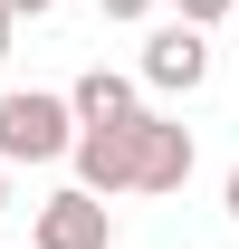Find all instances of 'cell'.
<instances>
[{
    "label": "cell",
    "instance_id": "cell-1",
    "mask_svg": "<svg viewBox=\"0 0 239 249\" xmlns=\"http://www.w3.org/2000/svg\"><path fill=\"white\" fill-rule=\"evenodd\" d=\"M77 154V106L48 87H0V163H67Z\"/></svg>",
    "mask_w": 239,
    "mask_h": 249
},
{
    "label": "cell",
    "instance_id": "cell-2",
    "mask_svg": "<svg viewBox=\"0 0 239 249\" xmlns=\"http://www.w3.org/2000/svg\"><path fill=\"white\" fill-rule=\"evenodd\" d=\"M134 77H144V96H201V87H210V29H201V19H163V29H144Z\"/></svg>",
    "mask_w": 239,
    "mask_h": 249
},
{
    "label": "cell",
    "instance_id": "cell-3",
    "mask_svg": "<svg viewBox=\"0 0 239 249\" xmlns=\"http://www.w3.org/2000/svg\"><path fill=\"white\" fill-rule=\"evenodd\" d=\"M29 249H115V211H105V192H86V182L48 192V201L29 211Z\"/></svg>",
    "mask_w": 239,
    "mask_h": 249
},
{
    "label": "cell",
    "instance_id": "cell-4",
    "mask_svg": "<svg viewBox=\"0 0 239 249\" xmlns=\"http://www.w3.org/2000/svg\"><path fill=\"white\" fill-rule=\"evenodd\" d=\"M191 182V124H172V115H134V192H182Z\"/></svg>",
    "mask_w": 239,
    "mask_h": 249
},
{
    "label": "cell",
    "instance_id": "cell-5",
    "mask_svg": "<svg viewBox=\"0 0 239 249\" xmlns=\"http://www.w3.org/2000/svg\"><path fill=\"white\" fill-rule=\"evenodd\" d=\"M77 182L86 192H105V201H115V192H134V124H77Z\"/></svg>",
    "mask_w": 239,
    "mask_h": 249
},
{
    "label": "cell",
    "instance_id": "cell-6",
    "mask_svg": "<svg viewBox=\"0 0 239 249\" xmlns=\"http://www.w3.org/2000/svg\"><path fill=\"white\" fill-rule=\"evenodd\" d=\"M77 124H134L144 115V77H124V67H86L77 87H67Z\"/></svg>",
    "mask_w": 239,
    "mask_h": 249
},
{
    "label": "cell",
    "instance_id": "cell-7",
    "mask_svg": "<svg viewBox=\"0 0 239 249\" xmlns=\"http://www.w3.org/2000/svg\"><path fill=\"white\" fill-rule=\"evenodd\" d=\"M163 10H172V19H201V29H220V19H230L239 0H163Z\"/></svg>",
    "mask_w": 239,
    "mask_h": 249
},
{
    "label": "cell",
    "instance_id": "cell-8",
    "mask_svg": "<svg viewBox=\"0 0 239 249\" xmlns=\"http://www.w3.org/2000/svg\"><path fill=\"white\" fill-rule=\"evenodd\" d=\"M96 10H105V19H124V29H134V19H153L163 0H96Z\"/></svg>",
    "mask_w": 239,
    "mask_h": 249
},
{
    "label": "cell",
    "instance_id": "cell-9",
    "mask_svg": "<svg viewBox=\"0 0 239 249\" xmlns=\"http://www.w3.org/2000/svg\"><path fill=\"white\" fill-rule=\"evenodd\" d=\"M0 10H10V19H48L58 0H0Z\"/></svg>",
    "mask_w": 239,
    "mask_h": 249
},
{
    "label": "cell",
    "instance_id": "cell-10",
    "mask_svg": "<svg viewBox=\"0 0 239 249\" xmlns=\"http://www.w3.org/2000/svg\"><path fill=\"white\" fill-rule=\"evenodd\" d=\"M220 211H230V220H239V163H230V182H220Z\"/></svg>",
    "mask_w": 239,
    "mask_h": 249
},
{
    "label": "cell",
    "instance_id": "cell-11",
    "mask_svg": "<svg viewBox=\"0 0 239 249\" xmlns=\"http://www.w3.org/2000/svg\"><path fill=\"white\" fill-rule=\"evenodd\" d=\"M10 38H19V19H10V10H0V67H10Z\"/></svg>",
    "mask_w": 239,
    "mask_h": 249
},
{
    "label": "cell",
    "instance_id": "cell-12",
    "mask_svg": "<svg viewBox=\"0 0 239 249\" xmlns=\"http://www.w3.org/2000/svg\"><path fill=\"white\" fill-rule=\"evenodd\" d=\"M0 211H10V163H0Z\"/></svg>",
    "mask_w": 239,
    "mask_h": 249
}]
</instances>
